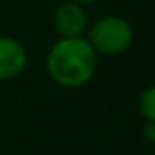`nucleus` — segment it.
<instances>
[{
	"mask_svg": "<svg viewBox=\"0 0 155 155\" xmlns=\"http://www.w3.org/2000/svg\"><path fill=\"white\" fill-rule=\"evenodd\" d=\"M47 75L61 88H83L94 79L98 55L87 38H59L47 51Z\"/></svg>",
	"mask_w": 155,
	"mask_h": 155,
	"instance_id": "1",
	"label": "nucleus"
},
{
	"mask_svg": "<svg viewBox=\"0 0 155 155\" xmlns=\"http://www.w3.org/2000/svg\"><path fill=\"white\" fill-rule=\"evenodd\" d=\"M84 38L98 57H118L134 43V28L122 16L108 14L94 20Z\"/></svg>",
	"mask_w": 155,
	"mask_h": 155,
	"instance_id": "2",
	"label": "nucleus"
},
{
	"mask_svg": "<svg viewBox=\"0 0 155 155\" xmlns=\"http://www.w3.org/2000/svg\"><path fill=\"white\" fill-rule=\"evenodd\" d=\"M88 26L91 20L83 4L65 0L53 12V28L59 34V38H83Z\"/></svg>",
	"mask_w": 155,
	"mask_h": 155,
	"instance_id": "3",
	"label": "nucleus"
},
{
	"mask_svg": "<svg viewBox=\"0 0 155 155\" xmlns=\"http://www.w3.org/2000/svg\"><path fill=\"white\" fill-rule=\"evenodd\" d=\"M28 49L20 39L12 35H0V83L14 81L28 67Z\"/></svg>",
	"mask_w": 155,
	"mask_h": 155,
	"instance_id": "4",
	"label": "nucleus"
},
{
	"mask_svg": "<svg viewBox=\"0 0 155 155\" xmlns=\"http://www.w3.org/2000/svg\"><path fill=\"white\" fill-rule=\"evenodd\" d=\"M137 112L145 122H155V84H149L137 96Z\"/></svg>",
	"mask_w": 155,
	"mask_h": 155,
	"instance_id": "5",
	"label": "nucleus"
},
{
	"mask_svg": "<svg viewBox=\"0 0 155 155\" xmlns=\"http://www.w3.org/2000/svg\"><path fill=\"white\" fill-rule=\"evenodd\" d=\"M141 134H143V140L147 141V143L155 145V122H145Z\"/></svg>",
	"mask_w": 155,
	"mask_h": 155,
	"instance_id": "6",
	"label": "nucleus"
},
{
	"mask_svg": "<svg viewBox=\"0 0 155 155\" xmlns=\"http://www.w3.org/2000/svg\"><path fill=\"white\" fill-rule=\"evenodd\" d=\"M71 2H77V4H83V6H88V4H94L96 0H71Z\"/></svg>",
	"mask_w": 155,
	"mask_h": 155,
	"instance_id": "7",
	"label": "nucleus"
}]
</instances>
